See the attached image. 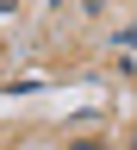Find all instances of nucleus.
Here are the masks:
<instances>
[{"instance_id": "1", "label": "nucleus", "mask_w": 137, "mask_h": 150, "mask_svg": "<svg viewBox=\"0 0 137 150\" xmlns=\"http://www.w3.org/2000/svg\"><path fill=\"white\" fill-rule=\"evenodd\" d=\"M75 150H100V144H75Z\"/></svg>"}]
</instances>
